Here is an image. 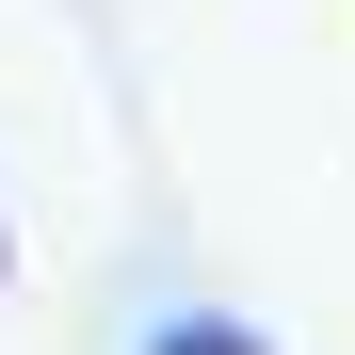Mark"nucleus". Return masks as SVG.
I'll return each instance as SVG.
<instances>
[{
  "label": "nucleus",
  "mask_w": 355,
  "mask_h": 355,
  "mask_svg": "<svg viewBox=\"0 0 355 355\" xmlns=\"http://www.w3.org/2000/svg\"><path fill=\"white\" fill-rule=\"evenodd\" d=\"M146 355H275V339H259V323H226V307H162Z\"/></svg>",
  "instance_id": "1"
},
{
  "label": "nucleus",
  "mask_w": 355,
  "mask_h": 355,
  "mask_svg": "<svg viewBox=\"0 0 355 355\" xmlns=\"http://www.w3.org/2000/svg\"><path fill=\"white\" fill-rule=\"evenodd\" d=\"M0 275H17V226H0Z\"/></svg>",
  "instance_id": "2"
}]
</instances>
